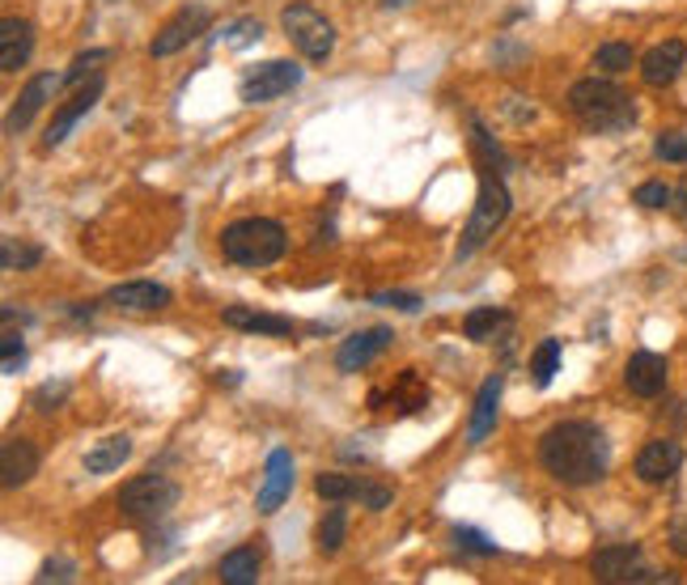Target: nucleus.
I'll return each instance as SVG.
<instances>
[{
	"label": "nucleus",
	"instance_id": "1",
	"mask_svg": "<svg viewBox=\"0 0 687 585\" xmlns=\"http://www.w3.org/2000/svg\"><path fill=\"white\" fill-rule=\"evenodd\" d=\"M539 467L569 487L598 484L611 467V446L589 421H560L539 437Z\"/></svg>",
	"mask_w": 687,
	"mask_h": 585
},
{
	"label": "nucleus",
	"instance_id": "2",
	"mask_svg": "<svg viewBox=\"0 0 687 585\" xmlns=\"http://www.w3.org/2000/svg\"><path fill=\"white\" fill-rule=\"evenodd\" d=\"M471 140H476V153L484 158L480 165V199H476V213H471V221L462 229V242H458V260H471L484 242H489L496 229L505 226V217H509V208H514V199H509V187H505V179H501V153H496V145H492V136L476 119H471Z\"/></svg>",
	"mask_w": 687,
	"mask_h": 585
},
{
	"label": "nucleus",
	"instance_id": "3",
	"mask_svg": "<svg viewBox=\"0 0 687 585\" xmlns=\"http://www.w3.org/2000/svg\"><path fill=\"white\" fill-rule=\"evenodd\" d=\"M285 251H289V233L272 217H242L221 229V255L233 267H251V272L272 267L285 260Z\"/></svg>",
	"mask_w": 687,
	"mask_h": 585
},
{
	"label": "nucleus",
	"instance_id": "4",
	"mask_svg": "<svg viewBox=\"0 0 687 585\" xmlns=\"http://www.w3.org/2000/svg\"><path fill=\"white\" fill-rule=\"evenodd\" d=\"M569 111L586 124L589 131H628L637 124V102L623 94L620 85L586 77L569 90Z\"/></svg>",
	"mask_w": 687,
	"mask_h": 585
},
{
	"label": "nucleus",
	"instance_id": "5",
	"mask_svg": "<svg viewBox=\"0 0 687 585\" xmlns=\"http://www.w3.org/2000/svg\"><path fill=\"white\" fill-rule=\"evenodd\" d=\"M280 31H285V38L294 43L306 60H314V65H323L331 51H335V26H331L314 4H301V0H297V4H285V9H280Z\"/></svg>",
	"mask_w": 687,
	"mask_h": 585
},
{
	"label": "nucleus",
	"instance_id": "6",
	"mask_svg": "<svg viewBox=\"0 0 687 585\" xmlns=\"http://www.w3.org/2000/svg\"><path fill=\"white\" fill-rule=\"evenodd\" d=\"M179 484L165 475H136L119 487V514L131 521H162L179 505Z\"/></svg>",
	"mask_w": 687,
	"mask_h": 585
},
{
	"label": "nucleus",
	"instance_id": "7",
	"mask_svg": "<svg viewBox=\"0 0 687 585\" xmlns=\"http://www.w3.org/2000/svg\"><path fill=\"white\" fill-rule=\"evenodd\" d=\"M589 573L594 582L607 585H628V582H675V577H662V573H650L645 569V555L637 543H607L589 555Z\"/></svg>",
	"mask_w": 687,
	"mask_h": 585
},
{
	"label": "nucleus",
	"instance_id": "8",
	"mask_svg": "<svg viewBox=\"0 0 687 585\" xmlns=\"http://www.w3.org/2000/svg\"><path fill=\"white\" fill-rule=\"evenodd\" d=\"M297 85H301V68H297L294 60H267V65H260L255 72L242 77L238 97L251 102V106H260V102L285 97L289 90H297Z\"/></svg>",
	"mask_w": 687,
	"mask_h": 585
},
{
	"label": "nucleus",
	"instance_id": "9",
	"mask_svg": "<svg viewBox=\"0 0 687 585\" xmlns=\"http://www.w3.org/2000/svg\"><path fill=\"white\" fill-rule=\"evenodd\" d=\"M208 9L204 4H187V9H179L170 22H165L162 31H158V38L149 43V56L153 60H165V56H179L183 47H192L196 38H204V31H208Z\"/></svg>",
	"mask_w": 687,
	"mask_h": 585
},
{
	"label": "nucleus",
	"instance_id": "10",
	"mask_svg": "<svg viewBox=\"0 0 687 585\" xmlns=\"http://www.w3.org/2000/svg\"><path fill=\"white\" fill-rule=\"evenodd\" d=\"M60 85H65V77H56V72H38V77H31L26 90H22L18 102H13L9 119H4V131H9V136H22V131L34 124V115L47 106V97L60 94Z\"/></svg>",
	"mask_w": 687,
	"mask_h": 585
},
{
	"label": "nucleus",
	"instance_id": "11",
	"mask_svg": "<svg viewBox=\"0 0 687 585\" xmlns=\"http://www.w3.org/2000/svg\"><path fill=\"white\" fill-rule=\"evenodd\" d=\"M391 344H394L391 326H369V331H357V335H348V340L340 344V353H335V369H340V374H357V369H365V365H374V360L382 357Z\"/></svg>",
	"mask_w": 687,
	"mask_h": 585
},
{
	"label": "nucleus",
	"instance_id": "12",
	"mask_svg": "<svg viewBox=\"0 0 687 585\" xmlns=\"http://www.w3.org/2000/svg\"><path fill=\"white\" fill-rule=\"evenodd\" d=\"M294 455L289 450H272L267 462H263V484L255 492V509L260 514H276L285 505V496L294 492Z\"/></svg>",
	"mask_w": 687,
	"mask_h": 585
},
{
	"label": "nucleus",
	"instance_id": "13",
	"mask_svg": "<svg viewBox=\"0 0 687 585\" xmlns=\"http://www.w3.org/2000/svg\"><path fill=\"white\" fill-rule=\"evenodd\" d=\"M99 97H102V77H94L90 85H81V90H77V94L68 97L65 106L51 115V124H47V131H43V149H56V145H65L68 131L81 124V115H90V111L99 106Z\"/></svg>",
	"mask_w": 687,
	"mask_h": 585
},
{
	"label": "nucleus",
	"instance_id": "14",
	"mask_svg": "<svg viewBox=\"0 0 687 585\" xmlns=\"http://www.w3.org/2000/svg\"><path fill=\"white\" fill-rule=\"evenodd\" d=\"M684 65H687V47L679 38H666V43H657V47H650L641 56V81L654 85V90H666V85L679 81Z\"/></svg>",
	"mask_w": 687,
	"mask_h": 585
},
{
	"label": "nucleus",
	"instance_id": "15",
	"mask_svg": "<svg viewBox=\"0 0 687 585\" xmlns=\"http://www.w3.org/2000/svg\"><path fill=\"white\" fill-rule=\"evenodd\" d=\"M102 301L115 310H128V314H153V310L170 306V289L158 280H128V285H115Z\"/></svg>",
	"mask_w": 687,
	"mask_h": 585
},
{
	"label": "nucleus",
	"instance_id": "16",
	"mask_svg": "<svg viewBox=\"0 0 687 585\" xmlns=\"http://www.w3.org/2000/svg\"><path fill=\"white\" fill-rule=\"evenodd\" d=\"M623 387L637 399H657L666 390V360L657 353H632L623 365Z\"/></svg>",
	"mask_w": 687,
	"mask_h": 585
},
{
	"label": "nucleus",
	"instance_id": "17",
	"mask_svg": "<svg viewBox=\"0 0 687 585\" xmlns=\"http://www.w3.org/2000/svg\"><path fill=\"white\" fill-rule=\"evenodd\" d=\"M684 467V446L679 441H650L641 455H637V475L645 484H666L675 480Z\"/></svg>",
	"mask_w": 687,
	"mask_h": 585
},
{
	"label": "nucleus",
	"instance_id": "18",
	"mask_svg": "<svg viewBox=\"0 0 687 585\" xmlns=\"http://www.w3.org/2000/svg\"><path fill=\"white\" fill-rule=\"evenodd\" d=\"M501 390H505V378L501 374H489L484 387L476 394V408H471V424H467V441L480 446L489 441V433L496 428V412H501Z\"/></svg>",
	"mask_w": 687,
	"mask_h": 585
},
{
	"label": "nucleus",
	"instance_id": "19",
	"mask_svg": "<svg viewBox=\"0 0 687 585\" xmlns=\"http://www.w3.org/2000/svg\"><path fill=\"white\" fill-rule=\"evenodd\" d=\"M221 319H226V326L247 331V335H276V340L294 335V319H285V314H267V310H251V306H229Z\"/></svg>",
	"mask_w": 687,
	"mask_h": 585
},
{
	"label": "nucleus",
	"instance_id": "20",
	"mask_svg": "<svg viewBox=\"0 0 687 585\" xmlns=\"http://www.w3.org/2000/svg\"><path fill=\"white\" fill-rule=\"evenodd\" d=\"M34 51V31L26 18H4L0 22V68L4 72H18V68L31 60Z\"/></svg>",
	"mask_w": 687,
	"mask_h": 585
},
{
	"label": "nucleus",
	"instance_id": "21",
	"mask_svg": "<svg viewBox=\"0 0 687 585\" xmlns=\"http://www.w3.org/2000/svg\"><path fill=\"white\" fill-rule=\"evenodd\" d=\"M0 480L4 487H22L34 480V471H38V450H34V441L26 437H9L4 441V455H0Z\"/></svg>",
	"mask_w": 687,
	"mask_h": 585
},
{
	"label": "nucleus",
	"instance_id": "22",
	"mask_svg": "<svg viewBox=\"0 0 687 585\" xmlns=\"http://www.w3.org/2000/svg\"><path fill=\"white\" fill-rule=\"evenodd\" d=\"M260 569H263V552L247 543V548H233V552L221 555L217 577L226 585H255L260 582Z\"/></svg>",
	"mask_w": 687,
	"mask_h": 585
},
{
	"label": "nucleus",
	"instance_id": "23",
	"mask_svg": "<svg viewBox=\"0 0 687 585\" xmlns=\"http://www.w3.org/2000/svg\"><path fill=\"white\" fill-rule=\"evenodd\" d=\"M128 458H131L128 433H106L99 446L85 455V471H90V475H111V471H119Z\"/></svg>",
	"mask_w": 687,
	"mask_h": 585
},
{
	"label": "nucleus",
	"instance_id": "24",
	"mask_svg": "<svg viewBox=\"0 0 687 585\" xmlns=\"http://www.w3.org/2000/svg\"><path fill=\"white\" fill-rule=\"evenodd\" d=\"M509 323V310H496V306H484V310H471L467 314V323H462V335L471 340V344H484L492 340L501 326Z\"/></svg>",
	"mask_w": 687,
	"mask_h": 585
},
{
	"label": "nucleus",
	"instance_id": "25",
	"mask_svg": "<svg viewBox=\"0 0 687 585\" xmlns=\"http://www.w3.org/2000/svg\"><path fill=\"white\" fill-rule=\"evenodd\" d=\"M344 535H348V514H344V501H335L323 514V521H319V552L335 555L340 543H344Z\"/></svg>",
	"mask_w": 687,
	"mask_h": 585
},
{
	"label": "nucleus",
	"instance_id": "26",
	"mask_svg": "<svg viewBox=\"0 0 687 585\" xmlns=\"http://www.w3.org/2000/svg\"><path fill=\"white\" fill-rule=\"evenodd\" d=\"M314 492L335 505V501H360V492H365V480H353V475H340V471H328V475H319L314 480Z\"/></svg>",
	"mask_w": 687,
	"mask_h": 585
},
{
	"label": "nucleus",
	"instance_id": "27",
	"mask_svg": "<svg viewBox=\"0 0 687 585\" xmlns=\"http://www.w3.org/2000/svg\"><path fill=\"white\" fill-rule=\"evenodd\" d=\"M557 369H560V340H543L535 348V357H530V382L535 387H552Z\"/></svg>",
	"mask_w": 687,
	"mask_h": 585
},
{
	"label": "nucleus",
	"instance_id": "28",
	"mask_svg": "<svg viewBox=\"0 0 687 585\" xmlns=\"http://www.w3.org/2000/svg\"><path fill=\"white\" fill-rule=\"evenodd\" d=\"M594 65L616 77V72H628V68L637 65V56H632V47H628V43H603V47L594 51Z\"/></svg>",
	"mask_w": 687,
	"mask_h": 585
},
{
	"label": "nucleus",
	"instance_id": "29",
	"mask_svg": "<svg viewBox=\"0 0 687 585\" xmlns=\"http://www.w3.org/2000/svg\"><path fill=\"white\" fill-rule=\"evenodd\" d=\"M654 158L671 165H687V131H666V136H657Z\"/></svg>",
	"mask_w": 687,
	"mask_h": 585
},
{
	"label": "nucleus",
	"instance_id": "30",
	"mask_svg": "<svg viewBox=\"0 0 687 585\" xmlns=\"http://www.w3.org/2000/svg\"><path fill=\"white\" fill-rule=\"evenodd\" d=\"M38 260H43L38 246H18V242H9V238H4V246H0V263H4L9 272H26V267H34Z\"/></svg>",
	"mask_w": 687,
	"mask_h": 585
},
{
	"label": "nucleus",
	"instance_id": "31",
	"mask_svg": "<svg viewBox=\"0 0 687 585\" xmlns=\"http://www.w3.org/2000/svg\"><path fill=\"white\" fill-rule=\"evenodd\" d=\"M111 60V51H102V47H94V51H81L77 60H72V68L65 72V85H77V81H85L90 72H99L102 65Z\"/></svg>",
	"mask_w": 687,
	"mask_h": 585
},
{
	"label": "nucleus",
	"instance_id": "32",
	"mask_svg": "<svg viewBox=\"0 0 687 585\" xmlns=\"http://www.w3.org/2000/svg\"><path fill=\"white\" fill-rule=\"evenodd\" d=\"M632 199L641 204V208H666V204H675V192L666 187V183H641L637 192H632Z\"/></svg>",
	"mask_w": 687,
	"mask_h": 585
},
{
	"label": "nucleus",
	"instance_id": "33",
	"mask_svg": "<svg viewBox=\"0 0 687 585\" xmlns=\"http://www.w3.org/2000/svg\"><path fill=\"white\" fill-rule=\"evenodd\" d=\"M458 548L462 552H476V555H496V543H492L484 530H471V526H458L455 530Z\"/></svg>",
	"mask_w": 687,
	"mask_h": 585
},
{
	"label": "nucleus",
	"instance_id": "34",
	"mask_svg": "<svg viewBox=\"0 0 687 585\" xmlns=\"http://www.w3.org/2000/svg\"><path fill=\"white\" fill-rule=\"evenodd\" d=\"M260 34H263V26L255 22V18H242V22H233V26L226 31V43L229 47H251Z\"/></svg>",
	"mask_w": 687,
	"mask_h": 585
},
{
	"label": "nucleus",
	"instance_id": "35",
	"mask_svg": "<svg viewBox=\"0 0 687 585\" xmlns=\"http://www.w3.org/2000/svg\"><path fill=\"white\" fill-rule=\"evenodd\" d=\"M369 301H374V306H394V310H403V314H416V310H421V297H416V292H374Z\"/></svg>",
	"mask_w": 687,
	"mask_h": 585
},
{
	"label": "nucleus",
	"instance_id": "36",
	"mask_svg": "<svg viewBox=\"0 0 687 585\" xmlns=\"http://www.w3.org/2000/svg\"><path fill=\"white\" fill-rule=\"evenodd\" d=\"M22 365H26L22 340H18L13 331H4V374H22Z\"/></svg>",
	"mask_w": 687,
	"mask_h": 585
},
{
	"label": "nucleus",
	"instance_id": "37",
	"mask_svg": "<svg viewBox=\"0 0 687 585\" xmlns=\"http://www.w3.org/2000/svg\"><path fill=\"white\" fill-rule=\"evenodd\" d=\"M65 394H68L65 382H60V387H56V382H47V387L34 394V408H38V412H51V408H60V399H65Z\"/></svg>",
	"mask_w": 687,
	"mask_h": 585
},
{
	"label": "nucleus",
	"instance_id": "38",
	"mask_svg": "<svg viewBox=\"0 0 687 585\" xmlns=\"http://www.w3.org/2000/svg\"><path fill=\"white\" fill-rule=\"evenodd\" d=\"M360 501H365L369 509H387V505H391V487H387V484H374V480H365V492H360Z\"/></svg>",
	"mask_w": 687,
	"mask_h": 585
},
{
	"label": "nucleus",
	"instance_id": "39",
	"mask_svg": "<svg viewBox=\"0 0 687 585\" xmlns=\"http://www.w3.org/2000/svg\"><path fill=\"white\" fill-rule=\"evenodd\" d=\"M72 577H77V573H72V564H68V560H47V564H43V573H38L34 582H72Z\"/></svg>",
	"mask_w": 687,
	"mask_h": 585
},
{
	"label": "nucleus",
	"instance_id": "40",
	"mask_svg": "<svg viewBox=\"0 0 687 585\" xmlns=\"http://www.w3.org/2000/svg\"><path fill=\"white\" fill-rule=\"evenodd\" d=\"M666 543H671V552L684 555V560H687V518L671 521V530H666Z\"/></svg>",
	"mask_w": 687,
	"mask_h": 585
}]
</instances>
